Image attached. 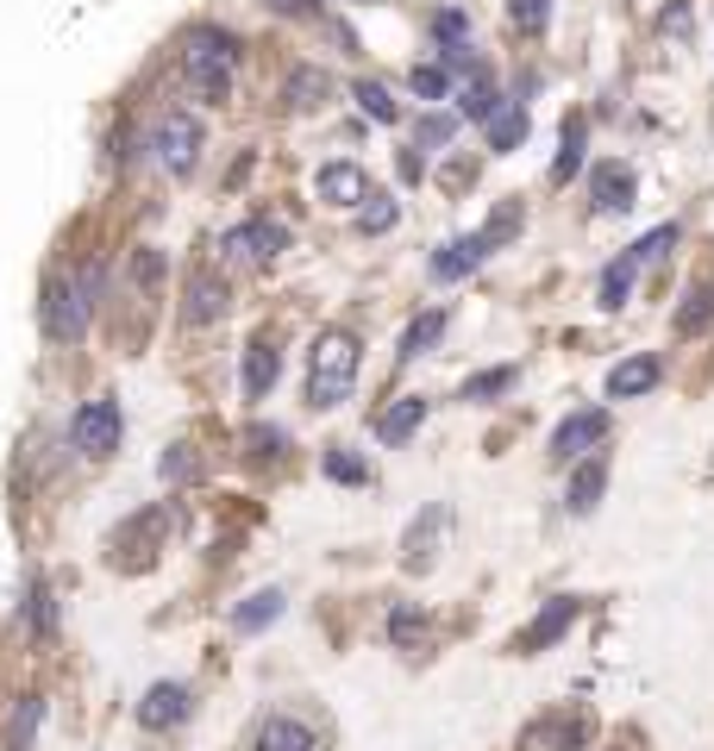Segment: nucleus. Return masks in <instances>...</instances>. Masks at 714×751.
<instances>
[{
    "label": "nucleus",
    "instance_id": "473e14b6",
    "mask_svg": "<svg viewBox=\"0 0 714 751\" xmlns=\"http://www.w3.org/2000/svg\"><path fill=\"white\" fill-rule=\"evenodd\" d=\"M540 739H552V745L571 751V745H583V739H589V720H583V714H577V720H552V727H540Z\"/></svg>",
    "mask_w": 714,
    "mask_h": 751
},
{
    "label": "nucleus",
    "instance_id": "a878e982",
    "mask_svg": "<svg viewBox=\"0 0 714 751\" xmlns=\"http://www.w3.org/2000/svg\"><path fill=\"white\" fill-rule=\"evenodd\" d=\"M583 138H589V126H583V119H564V151H558V163H552V182H571V175L583 170Z\"/></svg>",
    "mask_w": 714,
    "mask_h": 751
},
{
    "label": "nucleus",
    "instance_id": "412c9836",
    "mask_svg": "<svg viewBox=\"0 0 714 751\" xmlns=\"http://www.w3.org/2000/svg\"><path fill=\"white\" fill-rule=\"evenodd\" d=\"M633 276H639V250H627L620 264H608V270H601V308H608V313L633 294Z\"/></svg>",
    "mask_w": 714,
    "mask_h": 751
},
{
    "label": "nucleus",
    "instance_id": "393cba45",
    "mask_svg": "<svg viewBox=\"0 0 714 751\" xmlns=\"http://www.w3.org/2000/svg\"><path fill=\"white\" fill-rule=\"evenodd\" d=\"M458 114H463V119H483V126H489V119H495V114H502V100H495V88H489V76H470V82H463V95H458Z\"/></svg>",
    "mask_w": 714,
    "mask_h": 751
},
{
    "label": "nucleus",
    "instance_id": "9b49d317",
    "mask_svg": "<svg viewBox=\"0 0 714 751\" xmlns=\"http://www.w3.org/2000/svg\"><path fill=\"white\" fill-rule=\"evenodd\" d=\"M489 250H495V245H489L483 232H470V238H451V245L433 257V276H439V282H458V276H470L477 264H483Z\"/></svg>",
    "mask_w": 714,
    "mask_h": 751
},
{
    "label": "nucleus",
    "instance_id": "6e6552de",
    "mask_svg": "<svg viewBox=\"0 0 714 751\" xmlns=\"http://www.w3.org/2000/svg\"><path fill=\"white\" fill-rule=\"evenodd\" d=\"M189 714H194V695L182 689V683H157V689L138 701V720H145L151 732H157V727H182Z\"/></svg>",
    "mask_w": 714,
    "mask_h": 751
},
{
    "label": "nucleus",
    "instance_id": "4be33fe9",
    "mask_svg": "<svg viewBox=\"0 0 714 751\" xmlns=\"http://www.w3.org/2000/svg\"><path fill=\"white\" fill-rule=\"evenodd\" d=\"M526 138V107L521 100H502V114L489 119V151H514Z\"/></svg>",
    "mask_w": 714,
    "mask_h": 751
},
{
    "label": "nucleus",
    "instance_id": "72a5a7b5",
    "mask_svg": "<svg viewBox=\"0 0 714 751\" xmlns=\"http://www.w3.org/2000/svg\"><path fill=\"white\" fill-rule=\"evenodd\" d=\"M358 226H364V232H388V226H395V201H388V194H370V207L358 213Z\"/></svg>",
    "mask_w": 714,
    "mask_h": 751
},
{
    "label": "nucleus",
    "instance_id": "5701e85b",
    "mask_svg": "<svg viewBox=\"0 0 714 751\" xmlns=\"http://www.w3.org/2000/svg\"><path fill=\"white\" fill-rule=\"evenodd\" d=\"M276 614H283V596H276V589H257L245 608H232V626H238V633H257V626H270Z\"/></svg>",
    "mask_w": 714,
    "mask_h": 751
},
{
    "label": "nucleus",
    "instance_id": "7ed1b4c3",
    "mask_svg": "<svg viewBox=\"0 0 714 751\" xmlns=\"http://www.w3.org/2000/svg\"><path fill=\"white\" fill-rule=\"evenodd\" d=\"M88 313H95V289H88V276H51L44 282V332L57 339V345H82L88 339Z\"/></svg>",
    "mask_w": 714,
    "mask_h": 751
},
{
    "label": "nucleus",
    "instance_id": "f03ea898",
    "mask_svg": "<svg viewBox=\"0 0 714 751\" xmlns=\"http://www.w3.org/2000/svg\"><path fill=\"white\" fill-rule=\"evenodd\" d=\"M182 76H189V88L207 100V107H220V100L232 95V39L226 32H213V25L189 32V44H182Z\"/></svg>",
    "mask_w": 714,
    "mask_h": 751
},
{
    "label": "nucleus",
    "instance_id": "c9c22d12",
    "mask_svg": "<svg viewBox=\"0 0 714 751\" xmlns=\"http://www.w3.org/2000/svg\"><path fill=\"white\" fill-rule=\"evenodd\" d=\"M451 132H458V119H451V114H426L420 126H414V138H420V144H433V151H439Z\"/></svg>",
    "mask_w": 714,
    "mask_h": 751
},
{
    "label": "nucleus",
    "instance_id": "c85d7f7f",
    "mask_svg": "<svg viewBox=\"0 0 714 751\" xmlns=\"http://www.w3.org/2000/svg\"><path fill=\"white\" fill-rule=\"evenodd\" d=\"M433 39H439L445 51H463V44H470V20H463L458 7H439V13H433Z\"/></svg>",
    "mask_w": 714,
    "mask_h": 751
},
{
    "label": "nucleus",
    "instance_id": "2eb2a0df",
    "mask_svg": "<svg viewBox=\"0 0 714 751\" xmlns=\"http://www.w3.org/2000/svg\"><path fill=\"white\" fill-rule=\"evenodd\" d=\"M252 751H313V732L301 727V720H289V714H270V720L257 727Z\"/></svg>",
    "mask_w": 714,
    "mask_h": 751
},
{
    "label": "nucleus",
    "instance_id": "aec40b11",
    "mask_svg": "<svg viewBox=\"0 0 714 751\" xmlns=\"http://www.w3.org/2000/svg\"><path fill=\"white\" fill-rule=\"evenodd\" d=\"M289 100H295V107H327V100H332V82H327V69H313V63H301V69H289Z\"/></svg>",
    "mask_w": 714,
    "mask_h": 751
},
{
    "label": "nucleus",
    "instance_id": "bb28decb",
    "mask_svg": "<svg viewBox=\"0 0 714 751\" xmlns=\"http://www.w3.org/2000/svg\"><path fill=\"white\" fill-rule=\"evenodd\" d=\"M351 100H358V107H364V114L376 119V126H395V114H402V107L388 100L383 82H358V88H351Z\"/></svg>",
    "mask_w": 714,
    "mask_h": 751
},
{
    "label": "nucleus",
    "instance_id": "58836bf2",
    "mask_svg": "<svg viewBox=\"0 0 714 751\" xmlns=\"http://www.w3.org/2000/svg\"><path fill=\"white\" fill-rule=\"evenodd\" d=\"M189 476H194V458H189V444H175L163 458V482H189Z\"/></svg>",
    "mask_w": 714,
    "mask_h": 751
},
{
    "label": "nucleus",
    "instance_id": "ea45409f",
    "mask_svg": "<svg viewBox=\"0 0 714 751\" xmlns=\"http://www.w3.org/2000/svg\"><path fill=\"white\" fill-rule=\"evenodd\" d=\"M39 701H25V708L20 714H13V745H25V739H32V727H39Z\"/></svg>",
    "mask_w": 714,
    "mask_h": 751
},
{
    "label": "nucleus",
    "instance_id": "0eeeda50",
    "mask_svg": "<svg viewBox=\"0 0 714 751\" xmlns=\"http://www.w3.org/2000/svg\"><path fill=\"white\" fill-rule=\"evenodd\" d=\"M608 439V414L601 407H583V414H571V420L552 432V451L558 458H589V444H601Z\"/></svg>",
    "mask_w": 714,
    "mask_h": 751
},
{
    "label": "nucleus",
    "instance_id": "dca6fc26",
    "mask_svg": "<svg viewBox=\"0 0 714 751\" xmlns=\"http://www.w3.org/2000/svg\"><path fill=\"white\" fill-rule=\"evenodd\" d=\"M276 376H283V357H276L270 339H257V345L245 351V395H252V401H264V395L276 388Z\"/></svg>",
    "mask_w": 714,
    "mask_h": 751
},
{
    "label": "nucleus",
    "instance_id": "ddd939ff",
    "mask_svg": "<svg viewBox=\"0 0 714 751\" xmlns=\"http://www.w3.org/2000/svg\"><path fill=\"white\" fill-rule=\"evenodd\" d=\"M601 489H608V463H601V458H583L577 470H571V489H564V507H571V514H596Z\"/></svg>",
    "mask_w": 714,
    "mask_h": 751
},
{
    "label": "nucleus",
    "instance_id": "4c0bfd02",
    "mask_svg": "<svg viewBox=\"0 0 714 751\" xmlns=\"http://www.w3.org/2000/svg\"><path fill=\"white\" fill-rule=\"evenodd\" d=\"M252 444H257V458H276V451L289 444V432H283V426H252Z\"/></svg>",
    "mask_w": 714,
    "mask_h": 751
},
{
    "label": "nucleus",
    "instance_id": "20e7f679",
    "mask_svg": "<svg viewBox=\"0 0 714 751\" xmlns=\"http://www.w3.org/2000/svg\"><path fill=\"white\" fill-rule=\"evenodd\" d=\"M151 151H157V163L170 175H189L194 170V157H201V119L194 114H163L157 119V132H151Z\"/></svg>",
    "mask_w": 714,
    "mask_h": 751
},
{
    "label": "nucleus",
    "instance_id": "6ab92c4d",
    "mask_svg": "<svg viewBox=\"0 0 714 751\" xmlns=\"http://www.w3.org/2000/svg\"><path fill=\"white\" fill-rule=\"evenodd\" d=\"M683 339H695V332H708L714 326V289L708 282H695L690 294H683V308H676V320H671Z\"/></svg>",
    "mask_w": 714,
    "mask_h": 751
},
{
    "label": "nucleus",
    "instance_id": "1a4fd4ad",
    "mask_svg": "<svg viewBox=\"0 0 714 751\" xmlns=\"http://www.w3.org/2000/svg\"><path fill=\"white\" fill-rule=\"evenodd\" d=\"M313 194L332 201V207H358V201H370V175L358 163H327V170L313 175Z\"/></svg>",
    "mask_w": 714,
    "mask_h": 751
},
{
    "label": "nucleus",
    "instance_id": "79ce46f5",
    "mask_svg": "<svg viewBox=\"0 0 714 751\" xmlns=\"http://www.w3.org/2000/svg\"><path fill=\"white\" fill-rule=\"evenodd\" d=\"M664 32H676V39H690V7H683V0H676L671 13H664Z\"/></svg>",
    "mask_w": 714,
    "mask_h": 751
},
{
    "label": "nucleus",
    "instance_id": "2f4dec72",
    "mask_svg": "<svg viewBox=\"0 0 714 751\" xmlns=\"http://www.w3.org/2000/svg\"><path fill=\"white\" fill-rule=\"evenodd\" d=\"M514 232H521V201H502V207H495V219L483 226V238H489V245H508Z\"/></svg>",
    "mask_w": 714,
    "mask_h": 751
},
{
    "label": "nucleus",
    "instance_id": "7c9ffc66",
    "mask_svg": "<svg viewBox=\"0 0 714 751\" xmlns=\"http://www.w3.org/2000/svg\"><path fill=\"white\" fill-rule=\"evenodd\" d=\"M508 388H514V369H483V376H470V383H463V401H489V395H508Z\"/></svg>",
    "mask_w": 714,
    "mask_h": 751
},
{
    "label": "nucleus",
    "instance_id": "9d476101",
    "mask_svg": "<svg viewBox=\"0 0 714 751\" xmlns=\"http://www.w3.org/2000/svg\"><path fill=\"white\" fill-rule=\"evenodd\" d=\"M220 313H226V282H220L213 270H194L189 276V301H182V320H189V326H213Z\"/></svg>",
    "mask_w": 714,
    "mask_h": 751
},
{
    "label": "nucleus",
    "instance_id": "4468645a",
    "mask_svg": "<svg viewBox=\"0 0 714 751\" xmlns=\"http://www.w3.org/2000/svg\"><path fill=\"white\" fill-rule=\"evenodd\" d=\"M571 614H577V601H552V608H545V614L533 620L526 633H514V652H521V657L545 652V645H552V639H558L564 626H571Z\"/></svg>",
    "mask_w": 714,
    "mask_h": 751
},
{
    "label": "nucleus",
    "instance_id": "cd10ccee",
    "mask_svg": "<svg viewBox=\"0 0 714 751\" xmlns=\"http://www.w3.org/2000/svg\"><path fill=\"white\" fill-rule=\"evenodd\" d=\"M439 332H445V313L433 308L426 320H414V326L402 332V357H420V351H433V345H439Z\"/></svg>",
    "mask_w": 714,
    "mask_h": 751
},
{
    "label": "nucleus",
    "instance_id": "f257e3e1",
    "mask_svg": "<svg viewBox=\"0 0 714 751\" xmlns=\"http://www.w3.org/2000/svg\"><path fill=\"white\" fill-rule=\"evenodd\" d=\"M358 388V339L351 332H320L308 351V401L313 407H345Z\"/></svg>",
    "mask_w": 714,
    "mask_h": 751
},
{
    "label": "nucleus",
    "instance_id": "37998d69",
    "mask_svg": "<svg viewBox=\"0 0 714 751\" xmlns=\"http://www.w3.org/2000/svg\"><path fill=\"white\" fill-rule=\"evenodd\" d=\"M276 13H301V7H308V0H270Z\"/></svg>",
    "mask_w": 714,
    "mask_h": 751
},
{
    "label": "nucleus",
    "instance_id": "a19ab883",
    "mask_svg": "<svg viewBox=\"0 0 714 751\" xmlns=\"http://www.w3.org/2000/svg\"><path fill=\"white\" fill-rule=\"evenodd\" d=\"M388 633L402 639V645H407L414 633H420V620H414V608H395V620H388Z\"/></svg>",
    "mask_w": 714,
    "mask_h": 751
},
{
    "label": "nucleus",
    "instance_id": "f704fd0d",
    "mask_svg": "<svg viewBox=\"0 0 714 751\" xmlns=\"http://www.w3.org/2000/svg\"><path fill=\"white\" fill-rule=\"evenodd\" d=\"M407 88L420 100H439L445 95V69H433V63H414V76H407Z\"/></svg>",
    "mask_w": 714,
    "mask_h": 751
},
{
    "label": "nucleus",
    "instance_id": "423d86ee",
    "mask_svg": "<svg viewBox=\"0 0 714 751\" xmlns=\"http://www.w3.org/2000/svg\"><path fill=\"white\" fill-rule=\"evenodd\" d=\"M289 245V232L270 226V219H252V226H232L226 238H220V250L226 257H238V264H270L276 250Z\"/></svg>",
    "mask_w": 714,
    "mask_h": 751
},
{
    "label": "nucleus",
    "instance_id": "39448f33",
    "mask_svg": "<svg viewBox=\"0 0 714 751\" xmlns=\"http://www.w3.org/2000/svg\"><path fill=\"white\" fill-rule=\"evenodd\" d=\"M119 432H126L119 401H82L76 420H70V439H76L82 458H107V451H119Z\"/></svg>",
    "mask_w": 714,
    "mask_h": 751
},
{
    "label": "nucleus",
    "instance_id": "a211bd4d",
    "mask_svg": "<svg viewBox=\"0 0 714 751\" xmlns=\"http://www.w3.org/2000/svg\"><path fill=\"white\" fill-rule=\"evenodd\" d=\"M420 420H426V401H420V395H402V401H395L383 420H376V439H383V444H402Z\"/></svg>",
    "mask_w": 714,
    "mask_h": 751
},
{
    "label": "nucleus",
    "instance_id": "f3484780",
    "mask_svg": "<svg viewBox=\"0 0 714 751\" xmlns=\"http://www.w3.org/2000/svg\"><path fill=\"white\" fill-rule=\"evenodd\" d=\"M596 207L601 213H627V207H633V170H627V163H601V170H596Z\"/></svg>",
    "mask_w": 714,
    "mask_h": 751
},
{
    "label": "nucleus",
    "instance_id": "b1692460",
    "mask_svg": "<svg viewBox=\"0 0 714 751\" xmlns=\"http://www.w3.org/2000/svg\"><path fill=\"white\" fill-rule=\"evenodd\" d=\"M439 533H445V507H433L426 526L414 521V533H407V570H426V564H433V539H439Z\"/></svg>",
    "mask_w": 714,
    "mask_h": 751
},
{
    "label": "nucleus",
    "instance_id": "c756f323",
    "mask_svg": "<svg viewBox=\"0 0 714 751\" xmlns=\"http://www.w3.org/2000/svg\"><path fill=\"white\" fill-rule=\"evenodd\" d=\"M508 20L521 25L526 39H540L545 20H552V0H508Z\"/></svg>",
    "mask_w": 714,
    "mask_h": 751
},
{
    "label": "nucleus",
    "instance_id": "f8f14e48",
    "mask_svg": "<svg viewBox=\"0 0 714 751\" xmlns=\"http://www.w3.org/2000/svg\"><path fill=\"white\" fill-rule=\"evenodd\" d=\"M658 376H664V364H658L652 351H646V357H627V364L608 369V395H615V401H633V395L658 388Z\"/></svg>",
    "mask_w": 714,
    "mask_h": 751
},
{
    "label": "nucleus",
    "instance_id": "e433bc0d",
    "mask_svg": "<svg viewBox=\"0 0 714 751\" xmlns=\"http://www.w3.org/2000/svg\"><path fill=\"white\" fill-rule=\"evenodd\" d=\"M327 476H332V482H364L370 470L351 458V451H332V458H327Z\"/></svg>",
    "mask_w": 714,
    "mask_h": 751
}]
</instances>
